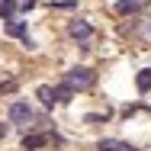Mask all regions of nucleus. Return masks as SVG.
<instances>
[{
	"mask_svg": "<svg viewBox=\"0 0 151 151\" xmlns=\"http://www.w3.org/2000/svg\"><path fill=\"white\" fill-rule=\"evenodd\" d=\"M64 84H68L74 93H77V90H90L93 84H96V74H93L90 68L81 64V68H71V71L64 74Z\"/></svg>",
	"mask_w": 151,
	"mask_h": 151,
	"instance_id": "f257e3e1",
	"label": "nucleus"
},
{
	"mask_svg": "<svg viewBox=\"0 0 151 151\" xmlns=\"http://www.w3.org/2000/svg\"><path fill=\"white\" fill-rule=\"evenodd\" d=\"M10 122L19 125V129H26V122H32V109L26 106V103L13 100V103H10Z\"/></svg>",
	"mask_w": 151,
	"mask_h": 151,
	"instance_id": "f03ea898",
	"label": "nucleus"
},
{
	"mask_svg": "<svg viewBox=\"0 0 151 151\" xmlns=\"http://www.w3.org/2000/svg\"><path fill=\"white\" fill-rule=\"evenodd\" d=\"M68 35L77 39V42H87V39L93 35V26H90V23H84V19H74V23L68 26Z\"/></svg>",
	"mask_w": 151,
	"mask_h": 151,
	"instance_id": "7ed1b4c3",
	"label": "nucleus"
},
{
	"mask_svg": "<svg viewBox=\"0 0 151 151\" xmlns=\"http://www.w3.org/2000/svg\"><path fill=\"white\" fill-rule=\"evenodd\" d=\"M96 148H100V151H135L129 142H122V138H100Z\"/></svg>",
	"mask_w": 151,
	"mask_h": 151,
	"instance_id": "20e7f679",
	"label": "nucleus"
},
{
	"mask_svg": "<svg viewBox=\"0 0 151 151\" xmlns=\"http://www.w3.org/2000/svg\"><path fill=\"white\" fill-rule=\"evenodd\" d=\"M45 145H48V138H45V135H35V132L23 135V151H35V148H45Z\"/></svg>",
	"mask_w": 151,
	"mask_h": 151,
	"instance_id": "39448f33",
	"label": "nucleus"
},
{
	"mask_svg": "<svg viewBox=\"0 0 151 151\" xmlns=\"http://www.w3.org/2000/svg\"><path fill=\"white\" fill-rule=\"evenodd\" d=\"M35 96H39V100H42V106H48V109L58 103V100H55V87H48V84H42V87L35 90Z\"/></svg>",
	"mask_w": 151,
	"mask_h": 151,
	"instance_id": "423d86ee",
	"label": "nucleus"
},
{
	"mask_svg": "<svg viewBox=\"0 0 151 151\" xmlns=\"http://www.w3.org/2000/svg\"><path fill=\"white\" fill-rule=\"evenodd\" d=\"M26 23H23V19H10V23H6V35H13V39H29V35H26Z\"/></svg>",
	"mask_w": 151,
	"mask_h": 151,
	"instance_id": "0eeeda50",
	"label": "nucleus"
},
{
	"mask_svg": "<svg viewBox=\"0 0 151 151\" xmlns=\"http://www.w3.org/2000/svg\"><path fill=\"white\" fill-rule=\"evenodd\" d=\"M16 10H19V6H16V0H0V16H3L6 23H10V19H16Z\"/></svg>",
	"mask_w": 151,
	"mask_h": 151,
	"instance_id": "6e6552de",
	"label": "nucleus"
},
{
	"mask_svg": "<svg viewBox=\"0 0 151 151\" xmlns=\"http://www.w3.org/2000/svg\"><path fill=\"white\" fill-rule=\"evenodd\" d=\"M135 87H138V93H148V90H151V71H138Z\"/></svg>",
	"mask_w": 151,
	"mask_h": 151,
	"instance_id": "1a4fd4ad",
	"label": "nucleus"
},
{
	"mask_svg": "<svg viewBox=\"0 0 151 151\" xmlns=\"http://www.w3.org/2000/svg\"><path fill=\"white\" fill-rule=\"evenodd\" d=\"M55 100H58V103H71V100H74V90H71L68 84H58V87H55Z\"/></svg>",
	"mask_w": 151,
	"mask_h": 151,
	"instance_id": "9d476101",
	"label": "nucleus"
},
{
	"mask_svg": "<svg viewBox=\"0 0 151 151\" xmlns=\"http://www.w3.org/2000/svg\"><path fill=\"white\" fill-rule=\"evenodd\" d=\"M138 6H142V0H119V3H116L119 13H135Z\"/></svg>",
	"mask_w": 151,
	"mask_h": 151,
	"instance_id": "9b49d317",
	"label": "nucleus"
},
{
	"mask_svg": "<svg viewBox=\"0 0 151 151\" xmlns=\"http://www.w3.org/2000/svg\"><path fill=\"white\" fill-rule=\"evenodd\" d=\"M135 32H138L145 42H151V19H142V23H135Z\"/></svg>",
	"mask_w": 151,
	"mask_h": 151,
	"instance_id": "f8f14e48",
	"label": "nucleus"
},
{
	"mask_svg": "<svg viewBox=\"0 0 151 151\" xmlns=\"http://www.w3.org/2000/svg\"><path fill=\"white\" fill-rule=\"evenodd\" d=\"M10 90H16V81H13V77H10V81H3V84H0V93H10Z\"/></svg>",
	"mask_w": 151,
	"mask_h": 151,
	"instance_id": "ddd939ff",
	"label": "nucleus"
},
{
	"mask_svg": "<svg viewBox=\"0 0 151 151\" xmlns=\"http://www.w3.org/2000/svg\"><path fill=\"white\" fill-rule=\"evenodd\" d=\"M6 132H10V122H0V138H6Z\"/></svg>",
	"mask_w": 151,
	"mask_h": 151,
	"instance_id": "4468645a",
	"label": "nucleus"
}]
</instances>
